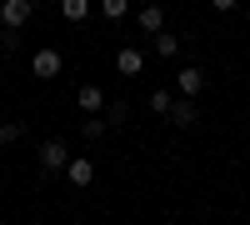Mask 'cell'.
<instances>
[{
  "label": "cell",
  "mask_w": 250,
  "mask_h": 225,
  "mask_svg": "<svg viewBox=\"0 0 250 225\" xmlns=\"http://www.w3.org/2000/svg\"><path fill=\"white\" fill-rule=\"evenodd\" d=\"M15 140H20V125H15V120H5V125H0V145H15Z\"/></svg>",
  "instance_id": "obj_15"
},
{
  "label": "cell",
  "mask_w": 250,
  "mask_h": 225,
  "mask_svg": "<svg viewBox=\"0 0 250 225\" xmlns=\"http://www.w3.org/2000/svg\"><path fill=\"white\" fill-rule=\"evenodd\" d=\"M60 15H65V20H85L90 15V0H60Z\"/></svg>",
  "instance_id": "obj_10"
},
{
  "label": "cell",
  "mask_w": 250,
  "mask_h": 225,
  "mask_svg": "<svg viewBox=\"0 0 250 225\" xmlns=\"http://www.w3.org/2000/svg\"><path fill=\"white\" fill-rule=\"evenodd\" d=\"M115 70H120V75H140V70H145V55H140L135 45H125V50L115 55Z\"/></svg>",
  "instance_id": "obj_6"
},
{
  "label": "cell",
  "mask_w": 250,
  "mask_h": 225,
  "mask_svg": "<svg viewBox=\"0 0 250 225\" xmlns=\"http://www.w3.org/2000/svg\"><path fill=\"white\" fill-rule=\"evenodd\" d=\"M65 175H70V185H90V180H95V160L90 155H70Z\"/></svg>",
  "instance_id": "obj_4"
},
{
  "label": "cell",
  "mask_w": 250,
  "mask_h": 225,
  "mask_svg": "<svg viewBox=\"0 0 250 225\" xmlns=\"http://www.w3.org/2000/svg\"><path fill=\"white\" fill-rule=\"evenodd\" d=\"M75 100H80V110H85V115H95V110H105V105H110V95L100 90V85H80Z\"/></svg>",
  "instance_id": "obj_5"
},
{
  "label": "cell",
  "mask_w": 250,
  "mask_h": 225,
  "mask_svg": "<svg viewBox=\"0 0 250 225\" xmlns=\"http://www.w3.org/2000/svg\"><path fill=\"white\" fill-rule=\"evenodd\" d=\"M170 105H175L170 90H150V110H155V115H170Z\"/></svg>",
  "instance_id": "obj_12"
},
{
  "label": "cell",
  "mask_w": 250,
  "mask_h": 225,
  "mask_svg": "<svg viewBox=\"0 0 250 225\" xmlns=\"http://www.w3.org/2000/svg\"><path fill=\"white\" fill-rule=\"evenodd\" d=\"M175 85H180V95H200V90H205V70H195V65H185V70L175 75Z\"/></svg>",
  "instance_id": "obj_7"
},
{
  "label": "cell",
  "mask_w": 250,
  "mask_h": 225,
  "mask_svg": "<svg viewBox=\"0 0 250 225\" xmlns=\"http://www.w3.org/2000/svg\"><path fill=\"white\" fill-rule=\"evenodd\" d=\"M60 65H65V60H60V50H35V60H30V70H35L40 80H55Z\"/></svg>",
  "instance_id": "obj_3"
},
{
  "label": "cell",
  "mask_w": 250,
  "mask_h": 225,
  "mask_svg": "<svg viewBox=\"0 0 250 225\" xmlns=\"http://www.w3.org/2000/svg\"><path fill=\"white\" fill-rule=\"evenodd\" d=\"M135 20H140V30H150V35H160V30H165V10H160V5H145Z\"/></svg>",
  "instance_id": "obj_9"
},
{
  "label": "cell",
  "mask_w": 250,
  "mask_h": 225,
  "mask_svg": "<svg viewBox=\"0 0 250 225\" xmlns=\"http://www.w3.org/2000/svg\"><path fill=\"white\" fill-rule=\"evenodd\" d=\"M65 165H70V150L60 145V140H45V145H40V170L55 175V170H65Z\"/></svg>",
  "instance_id": "obj_2"
},
{
  "label": "cell",
  "mask_w": 250,
  "mask_h": 225,
  "mask_svg": "<svg viewBox=\"0 0 250 225\" xmlns=\"http://www.w3.org/2000/svg\"><path fill=\"white\" fill-rule=\"evenodd\" d=\"M100 10H105V15H110V20H120V15H125V10H130V0H100Z\"/></svg>",
  "instance_id": "obj_14"
},
{
  "label": "cell",
  "mask_w": 250,
  "mask_h": 225,
  "mask_svg": "<svg viewBox=\"0 0 250 225\" xmlns=\"http://www.w3.org/2000/svg\"><path fill=\"white\" fill-rule=\"evenodd\" d=\"M210 5H215V10H235L240 0H210Z\"/></svg>",
  "instance_id": "obj_16"
},
{
  "label": "cell",
  "mask_w": 250,
  "mask_h": 225,
  "mask_svg": "<svg viewBox=\"0 0 250 225\" xmlns=\"http://www.w3.org/2000/svg\"><path fill=\"white\" fill-rule=\"evenodd\" d=\"M30 15H35L30 0H0V25H5V30H20Z\"/></svg>",
  "instance_id": "obj_1"
},
{
  "label": "cell",
  "mask_w": 250,
  "mask_h": 225,
  "mask_svg": "<svg viewBox=\"0 0 250 225\" xmlns=\"http://www.w3.org/2000/svg\"><path fill=\"white\" fill-rule=\"evenodd\" d=\"M155 50H160L165 60H170V55L180 50V35H170V30H160V35H155Z\"/></svg>",
  "instance_id": "obj_11"
},
{
  "label": "cell",
  "mask_w": 250,
  "mask_h": 225,
  "mask_svg": "<svg viewBox=\"0 0 250 225\" xmlns=\"http://www.w3.org/2000/svg\"><path fill=\"white\" fill-rule=\"evenodd\" d=\"M170 120H175V125H195V120H200L195 100H190V95H185V100H175V105H170Z\"/></svg>",
  "instance_id": "obj_8"
},
{
  "label": "cell",
  "mask_w": 250,
  "mask_h": 225,
  "mask_svg": "<svg viewBox=\"0 0 250 225\" xmlns=\"http://www.w3.org/2000/svg\"><path fill=\"white\" fill-rule=\"evenodd\" d=\"M110 130V120H95V115H85V140H100Z\"/></svg>",
  "instance_id": "obj_13"
}]
</instances>
